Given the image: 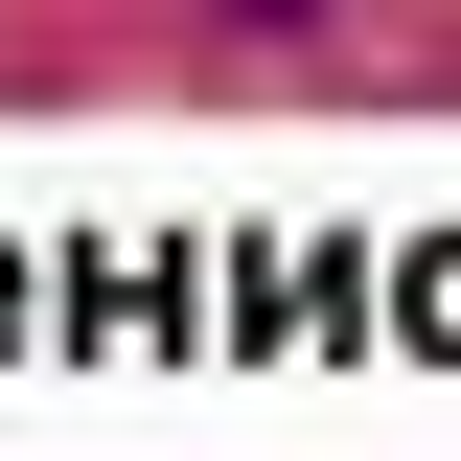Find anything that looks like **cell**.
Instances as JSON below:
<instances>
[{"label":"cell","mask_w":461,"mask_h":461,"mask_svg":"<svg viewBox=\"0 0 461 461\" xmlns=\"http://www.w3.org/2000/svg\"><path fill=\"white\" fill-rule=\"evenodd\" d=\"M254 23H300V0H254Z\"/></svg>","instance_id":"obj_1"}]
</instances>
